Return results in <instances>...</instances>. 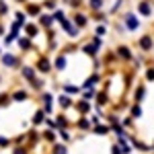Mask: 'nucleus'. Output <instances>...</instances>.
Returning <instances> with one entry per match:
<instances>
[{"instance_id": "nucleus-1", "label": "nucleus", "mask_w": 154, "mask_h": 154, "mask_svg": "<svg viewBox=\"0 0 154 154\" xmlns=\"http://www.w3.org/2000/svg\"><path fill=\"white\" fill-rule=\"evenodd\" d=\"M123 21H125V29H128V31H136V29L140 27V21H138V17H136L134 12H125V14H123Z\"/></svg>"}, {"instance_id": "nucleus-2", "label": "nucleus", "mask_w": 154, "mask_h": 154, "mask_svg": "<svg viewBox=\"0 0 154 154\" xmlns=\"http://www.w3.org/2000/svg\"><path fill=\"white\" fill-rule=\"evenodd\" d=\"M152 2H150V0H140V2H138V12H140V14H142V17H150V14H152Z\"/></svg>"}, {"instance_id": "nucleus-3", "label": "nucleus", "mask_w": 154, "mask_h": 154, "mask_svg": "<svg viewBox=\"0 0 154 154\" xmlns=\"http://www.w3.org/2000/svg\"><path fill=\"white\" fill-rule=\"evenodd\" d=\"M138 45H140V49H144V51H150V49L154 48V41H152V35H144L140 41H138Z\"/></svg>"}, {"instance_id": "nucleus-4", "label": "nucleus", "mask_w": 154, "mask_h": 154, "mask_svg": "<svg viewBox=\"0 0 154 154\" xmlns=\"http://www.w3.org/2000/svg\"><path fill=\"white\" fill-rule=\"evenodd\" d=\"M72 21H74V25H76V27H84V25L88 23V17H86V14H82V12H76V14L72 17Z\"/></svg>"}, {"instance_id": "nucleus-5", "label": "nucleus", "mask_w": 154, "mask_h": 154, "mask_svg": "<svg viewBox=\"0 0 154 154\" xmlns=\"http://www.w3.org/2000/svg\"><path fill=\"white\" fill-rule=\"evenodd\" d=\"M37 68H39V72L48 74V72L51 70V64H49V60H48V58H41L39 62H37Z\"/></svg>"}, {"instance_id": "nucleus-6", "label": "nucleus", "mask_w": 154, "mask_h": 154, "mask_svg": "<svg viewBox=\"0 0 154 154\" xmlns=\"http://www.w3.org/2000/svg\"><path fill=\"white\" fill-rule=\"evenodd\" d=\"M54 66H56V70H58V72H62L64 68H66V56L60 54L58 58H56V62H54Z\"/></svg>"}, {"instance_id": "nucleus-7", "label": "nucleus", "mask_w": 154, "mask_h": 154, "mask_svg": "<svg viewBox=\"0 0 154 154\" xmlns=\"http://www.w3.org/2000/svg\"><path fill=\"white\" fill-rule=\"evenodd\" d=\"M117 56H119L121 60H131L130 48H125V45H119V48H117Z\"/></svg>"}, {"instance_id": "nucleus-8", "label": "nucleus", "mask_w": 154, "mask_h": 154, "mask_svg": "<svg viewBox=\"0 0 154 154\" xmlns=\"http://www.w3.org/2000/svg\"><path fill=\"white\" fill-rule=\"evenodd\" d=\"M27 12L33 14V17H37V14H41V6H37L33 2H27Z\"/></svg>"}, {"instance_id": "nucleus-9", "label": "nucleus", "mask_w": 154, "mask_h": 154, "mask_svg": "<svg viewBox=\"0 0 154 154\" xmlns=\"http://www.w3.org/2000/svg\"><path fill=\"white\" fill-rule=\"evenodd\" d=\"M39 23L43 25V27H51L54 17H51V14H39Z\"/></svg>"}, {"instance_id": "nucleus-10", "label": "nucleus", "mask_w": 154, "mask_h": 154, "mask_svg": "<svg viewBox=\"0 0 154 154\" xmlns=\"http://www.w3.org/2000/svg\"><path fill=\"white\" fill-rule=\"evenodd\" d=\"M105 4V0H88V8L91 11H101Z\"/></svg>"}, {"instance_id": "nucleus-11", "label": "nucleus", "mask_w": 154, "mask_h": 154, "mask_svg": "<svg viewBox=\"0 0 154 154\" xmlns=\"http://www.w3.org/2000/svg\"><path fill=\"white\" fill-rule=\"evenodd\" d=\"M2 64H6V66H17V58L11 56V54H6V56H2Z\"/></svg>"}, {"instance_id": "nucleus-12", "label": "nucleus", "mask_w": 154, "mask_h": 154, "mask_svg": "<svg viewBox=\"0 0 154 154\" xmlns=\"http://www.w3.org/2000/svg\"><path fill=\"white\" fill-rule=\"evenodd\" d=\"M78 111H80V113H88V111H91V105L86 103V99L78 103Z\"/></svg>"}, {"instance_id": "nucleus-13", "label": "nucleus", "mask_w": 154, "mask_h": 154, "mask_svg": "<svg viewBox=\"0 0 154 154\" xmlns=\"http://www.w3.org/2000/svg\"><path fill=\"white\" fill-rule=\"evenodd\" d=\"M60 105L64 107V109H66V107H70L72 105V99H70V97H66V95H62V97H60Z\"/></svg>"}, {"instance_id": "nucleus-14", "label": "nucleus", "mask_w": 154, "mask_h": 154, "mask_svg": "<svg viewBox=\"0 0 154 154\" xmlns=\"http://www.w3.org/2000/svg\"><path fill=\"white\" fill-rule=\"evenodd\" d=\"M51 17H54V21H58V23H62V21L66 19V14H64V11H58V8H56V12H54Z\"/></svg>"}, {"instance_id": "nucleus-15", "label": "nucleus", "mask_w": 154, "mask_h": 154, "mask_svg": "<svg viewBox=\"0 0 154 154\" xmlns=\"http://www.w3.org/2000/svg\"><path fill=\"white\" fill-rule=\"evenodd\" d=\"M43 115H45V111H37L35 115H33V123H41V121H43Z\"/></svg>"}, {"instance_id": "nucleus-16", "label": "nucleus", "mask_w": 154, "mask_h": 154, "mask_svg": "<svg viewBox=\"0 0 154 154\" xmlns=\"http://www.w3.org/2000/svg\"><path fill=\"white\" fill-rule=\"evenodd\" d=\"M64 91H66L68 95H76L80 88H78V86H72V84H66V86H64Z\"/></svg>"}, {"instance_id": "nucleus-17", "label": "nucleus", "mask_w": 154, "mask_h": 154, "mask_svg": "<svg viewBox=\"0 0 154 154\" xmlns=\"http://www.w3.org/2000/svg\"><path fill=\"white\" fill-rule=\"evenodd\" d=\"M27 93H25V91H17V93H14V101H25V99H27Z\"/></svg>"}, {"instance_id": "nucleus-18", "label": "nucleus", "mask_w": 154, "mask_h": 154, "mask_svg": "<svg viewBox=\"0 0 154 154\" xmlns=\"http://www.w3.org/2000/svg\"><path fill=\"white\" fill-rule=\"evenodd\" d=\"M43 6H45L48 11H54V8H56L58 4H56V0H45V2H43Z\"/></svg>"}, {"instance_id": "nucleus-19", "label": "nucleus", "mask_w": 154, "mask_h": 154, "mask_svg": "<svg viewBox=\"0 0 154 154\" xmlns=\"http://www.w3.org/2000/svg\"><path fill=\"white\" fill-rule=\"evenodd\" d=\"M27 33H29V37H35L37 35V27L35 25H27Z\"/></svg>"}, {"instance_id": "nucleus-20", "label": "nucleus", "mask_w": 154, "mask_h": 154, "mask_svg": "<svg viewBox=\"0 0 154 154\" xmlns=\"http://www.w3.org/2000/svg\"><path fill=\"white\" fill-rule=\"evenodd\" d=\"M131 115H134V117H140V115H142V109H140V105H134V107H131Z\"/></svg>"}, {"instance_id": "nucleus-21", "label": "nucleus", "mask_w": 154, "mask_h": 154, "mask_svg": "<svg viewBox=\"0 0 154 154\" xmlns=\"http://www.w3.org/2000/svg\"><path fill=\"white\" fill-rule=\"evenodd\" d=\"M144 93H146V91H144V86H138V91H136V99H138V101H142Z\"/></svg>"}, {"instance_id": "nucleus-22", "label": "nucleus", "mask_w": 154, "mask_h": 154, "mask_svg": "<svg viewBox=\"0 0 154 154\" xmlns=\"http://www.w3.org/2000/svg\"><path fill=\"white\" fill-rule=\"evenodd\" d=\"M123 2H125V0H115V4H113V8H111V12H117V11H119V6H121Z\"/></svg>"}, {"instance_id": "nucleus-23", "label": "nucleus", "mask_w": 154, "mask_h": 154, "mask_svg": "<svg viewBox=\"0 0 154 154\" xmlns=\"http://www.w3.org/2000/svg\"><path fill=\"white\" fill-rule=\"evenodd\" d=\"M107 33V27H103V25H99V27H97V35L101 37V35H105Z\"/></svg>"}, {"instance_id": "nucleus-24", "label": "nucleus", "mask_w": 154, "mask_h": 154, "mask_svg": "<svg viewBox=\"0 0 154 154\" xmlns=\"http://www.w3.org/2000/svg\"><path fill=\"white\" fill-rule=\"evenodd\" d=\"M84 51H86L88 56H95V48H93V45H84Z\"/></svg>"}, {"instance_id": "nucleus-25", "label": "nucleus", "mask_w": 154, "mask_h": 154, "mask_svg": "<svg viewBox=\"0 0 154 154\" xmlns=\"http://www.w3.org/2000/svg\"><path fill=\"white\" fill-rule=\"evenodd\" d=\"M95 131H97V134H107V131H109V128H107V125H105V128H103V125H99Z\"/></svg>"}, {"instance_id": "nucleus-26", "label": "nucleus", "mask_w": 154, "mask_h": 154, "mask_svg": "<svg viewBox=\"0 0 154 154\" xmlns=\"http://www.w3.org/2000/svg\"><path fill=\"white\" fill-rule=\"evenodd\" d=\"M0 146H8V140H6V138H2V136H0Z\"/></svg>"}, {"instance_id": "nucleus-27", "label": "nucleus", "mask_w": 154, "mask_h": 154, "mask_svg": "<svg viewBox=\"0 0 154 154\" xmlns=\"http://www.w3.org/2000/svg\"><path fill=\"white\" fill-rule=\"evenodd\" d=\"M17 2H25V0H17Z\"/></svg>"}]
</instances>
